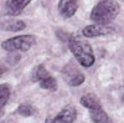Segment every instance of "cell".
Here are the masks:
<instances>
[{
    "instance_id": "5bb4252c",
    "label": "cell",
    "mask_w": 124,
    "mask_h": 123,
    "mask_svg": "<svg viewBox=\"0 0 124 123\" xmlns=\"http://www.w3.org/2000/svg\"><path fill=\"white\" fill-rule=\"evenodd\" d=\"M39 83H40L41 87L45 88V90H56L57 88V82L51 75L45 77V78H42L41 81H39Z\"/></svg>"
},
{
    "instance_id": "9a60e30c",
    "label": "cell",
    "mask_w": 124,
    "mask_h": 123,
    "mask_svg": "<svg viewBox=\"0 0 124 123\" xmlns=\"http://www.w3.org/2000/svg\"><path fill=\"white\" fill-rule=\"evenodd\" d=\"M17 113L20 116H23V117H30V116H32L35 115V108L31 106V105H21V106H19L17 108Z\"/></svg>"
},
{
    "instance_id": "2e32d148",
    "label": "cell",
    "mask_w": 124,
    "mask_h": 123,
    "mask_svg": "<svg viewBox=\"0 0 124 123\" xmlns=\"http://www.w3.org/2000/svg\"><path fill=\"white\" fill-rule=\"evenodd\" d=\"M5 71H6V68H5L4 66H1V65H0V77H1V76L5 74Z\"/></svg>"
},
{
    "instance_id": "6da1fadb",
    "label": "cell",
    "mask_w": 124,
    "mask_h": 123,
    "mask_svg": "<svg viewBox=\"0 0 124 123\" xmlns=\"http://www.w3.org/2000/svg\"><path fill=\"white\" fill-rule=\"evenodd\" d=\"M120 13V6L116 0H101L91 11V20L96 24L108 25Z\"/></svg>"
},
{
    "instance_id": "3957f363",
    "label": "cell",
    "mask_w": 124,
    "mask_h": 123,
    "mask_svg": "<svg viewBox=\"0 0 124 123\" xmlns=\"http://www.w3.org/2000/svg\"><path fill=\"white\" fill-rule=\"evenodd\" d=\"M35 42L36 39L34 35H19L5 40L1 44V47L6 52H16V51L26 52L35 45Z\"/></svg>"
},
{
    "instance_id": "8992f818",
    "label": "cell",
    "mask_w": 124,
    "mask_h": 123,
    "mask_svg": "<svg viewBox=\"0 0 124 123\" xmlns=\"http://www.w3.org/2000/svg\"><path fill=\"white\" fill-rule=\"evenodd\" d=\"M79 6V0H60L58 1V13L62 17H72Z\"/></svg>"
},
{
    "instance_id": "277c9868",
    "label": "cell",
    "mask_w": 124,
    "mask_h": 123,
    "mask_svg": "<svg viewBox=\"0 0 124 123\" xmlns=\"http://www.w3.org/2000/svg\"><path fill=\"white\" fill-rule=\"evenodd\" d=\"M114 33V29L102 24H93L88 25L82 30V34L86 37H98V36H107Z\"/></svg>"
},
{
    "instance_id": "5b68a950",
    "label": "cell",
    "mask_w": 124,
    "mask_h": 123,
    "mask_svg": "<svg viewBox=\"0 0 124 123\" xmlns=\"http://www.w3.org/2000/svg\"><path fill=\"white\" fill-rule=\"evenodd\" d=\"M62 74H63V77L66 78L70 86H79L85 82V75L72 65H67L63 68Z\"/></svg>"
},
{
    "instance_id": "7c38bea8",
    "label": "cell",
    "mask_w": 124,
    "mask_h": 123,
    "mask_svg": "<svg viewBox=\"0 0 124 123\" xmlns=\"http://www.w3.org/2000/svg\"><path fill=\"white\" fill-rule=\"evenodd\" d=\"M10 92L9 85H0V113L10 98Z\"/></svg>"
},
{
    "instance_id": "9c48e42d",
    "label": "cell",
    "mask_w": 124,
    "mask_h": 123,
    "mask_svg": "<svg viewBox=\"0 0 124 123\" xmlns=\"http://www.w3.org/2000/svg\"><path fill=\"white\" fill-rule=\"evenodd\" d=\"M79 102H81L82 106L86 107V108H88L89 111L102 107L99 98H98L96 95H93V93H87V95H85V96H82L81 99H79Z\"/></svg>"
},
{
    "instance_id": "ac0fdd59",
    "label": "cell",
    "mask_w": 124,
    "mask_h": 123,
    "mask_svg": "<svg viewBox=\"0 0 124 123\" xmlns=\"http://www.w3.org/2000/svg\"><path fill=\"white\" fill-rule=\"evenodd\" d=\"M123 1H124V0H123Z\"/></svg>"
},
{
    "instance_id": "52a82bcc",
    "label": "cell",
    "mask_w": 124,
    "mask_h": 123,
    "mask_svg": "<svg viewBox=\"0 0 124 123\" xmlns=\"http://www.w3.org/2000/svg\"><path fill=\"white\" fill-rule=\"evenodd\" d=\"M31 3V0H6L5 13L10 16H16L23 13V10Z\"/></svg>"
},
{
    "instance_id": "4fadbf2b",
    "label": "cell",
    "mask_w": 124,
    "mask_h": 123,
    "mask_svg": "<svg viewBox=\"0 0 124 123\" xmlns=\"http://www.w3.org/2000/svg\"><path fill=\"white\" fill-rule=\"evenodd\" d=\"M47 76H50V74H48V71L45 68V66L44 65H39V66H36L35 68H34V71H32V80L34 81H41L42 78H45V77H47Z\"/></svg>"
},
{
    "instance_id": "7a4b0ae2",
    "label": "cell",
    "mask_w": 124,
    "mask_h": 123,
    "mask_svg": "<svg viewBox=\"0 0 124 123\" xmlns=\"http://www.w3.org/2000/svg\"><path fill=\"white\" fill-rule=\"evenodd\" d=\"M68 49L72 54H73L75 58L77 60V62H79L81 66L83 67H91L96 61L93 50L91 45L86 41L81 40L78 37L71 36L68 39Z\"/></svg>"
},
{
    "instance_id": "ba28073f",
    "label": "cell",
    "mask_w": 124,
    "mask_h": 123,
    "mask_svg": "<svg viewBox=\"0 0 124 123\" xmlns=\"http://www.w3.org/2000/svg\"><path fill=\"white\" fill-rule=\"evenodd\" d=\"M76 119V109L73 107H65L60 113L52 119L47 121V123H73Z\"/></svg>"
},
{
    "instance_id": "30bf717a",
    "label": "cell",
    "mask_w": 124,
    "mask_h": 123,
    "mask_svg": "<svg viewBox=\"0 0 124 123\" xmlns=\"http://www.w3.org/2000/svg\"><path fill=\"white\" fill-rule=\"evenodd\" d=\"M26 27V24L21 20H6L0 24V29L5 31H21Z\"/></svg>"
},
{
    "instance_id": "8fae6325",
    "label": "cell",
    "mask_w": 124,
    "mask_h": 123,
    "mask_svg": "<svg viewBox=\"0 0 124 123\" xmlns=\"http://www.w3.org/2000/svg\"><path fill=\"white\" fill-rule=\"evenodd\" d=\"M91 119L93 121V123H112L109 116L102 107L91 109Z\"/></svg>"
},
{
    "instance_id": "e0dca14e",
    "label": "cell",
    "mask_w": 124,
    "mask_h": 123,
    "mask_svg": "<svg viewBox=\"0 0 124 123\" xmlns=\"http://www.w3.org/2000/svg\"><path fill=\"white\" fill-rule=\"evenodd\" d=\"M123 99H124V96H123Z\"/></svg>"
}]
</instances>
